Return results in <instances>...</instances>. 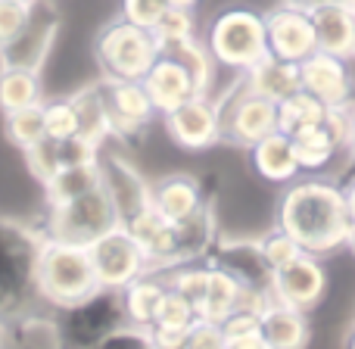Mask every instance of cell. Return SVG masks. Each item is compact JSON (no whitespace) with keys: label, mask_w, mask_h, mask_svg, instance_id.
I'll list each match as a JSON object with an SVG mask.
<instances>
[{"label":"cell","mask_w":355,"mask_h":349,"mask_svg":"<svg viewBox=\"0 0 355 349\" xmlns=\"http://www.w3.org/2000/svg\"><path fill=\"white\" fill-rule=\"evenodd\" d=\"M275 225L290 231L306 253L331 256L343 250L349 237V209H346L343 184L331 181L327 175H302L287 184L277 200Z\"/></svg>","instance_id":"1"},{"label":"cell","mask_w":355,"mask_h":349,"mask_svg":"<svg viewBox=\"0 0 355 349\" xmlns=\"http://www.w3.org/2000/svg\"><path fill=\"white\" fill-rule=\"evenodd\" d=\"M41 246L44 231L0 215V327L3 331H10V325L41 306V293H37Z\"/></svg>","instance_id":"2"},{"label":"cell","mask_w":355,"mask_h":349,"mask_svg":"<svg viewBox=\"0 0 355 349\" xmlns=\"http://www.w3.org/2000/svg\"><path fill=\"white\" fill-rule=\"evenodd\" d=\"M209 56L218 69L243 75L250 66H256L265 53V12L250 3H227L209 19L202 35Z\"/></svg>","instance_id":"3"},{"label":"cell","mask_w":355,"mask_h":349,"mask_svg":"<svg viewBox=\"0 0 355 349\" xmlns=\"http://www.w3.org/2000/svg\"><path fill=\"white\" fill-rule=\"evenodd\" d=\"M87 246L69 244V240L44 237L41 256H37V293L50 309H69L97 290Z\"/></svg>","instance_id":"4"},{"label":"cell","mask_w":355,"mask_h":349,"mask_svg":"<svg viewBox=\"0 0 355 349\" xmlns=\"http://www.w3.org/2000/svg\"><path fill=\"white\" fill-rule=\"evenodd\" d=\"M94 53L106 81H141L159 56V47L150 28L119 16L100 28Z\"/></svg>","instance_id":"5"},{"label":"cell","mask_w":355,"mask_h":349,"mask_svg":"<svg viewBox=\"0 0 355 349\" xmlns=\"http://www.w3.org/2000/svg\"><path fill=\"white\" fill-rule=\"evenodd\" d=\"M119 225L116 209H112L110 196L103 187H94L87 194L75 196V200L47 206V225H44V237L69 240V244L87 246L97 240L100 234L112 231Z\"/></svg>","instance_id":"6"},{"label":"cell","mask_w":355,"mask_h":349,"mask_svg":"<svg viewBox=\"0 0 355 349\" xmlns=\"http://www.w3.org/2000/svg\"><path fill=\"white\" fill-rule=\"evenodd\" d=\"M215 103L221 112V141L246 150L256 141L268 137L271 131H277V103L252 94L243 81Z\"/></svg>","instance_id":"7"},{"label":"cell","mask_w":355,"mask_h":349,"mask_svg":"<svg viewBox=\"0 0 355 349\" xmlns=\"http://www.w3.org/2000/svg\"><path fill=\"white\" fill-rule=\"evenodd\" d=\"M60 327L66 349H91L97 340H103L112 327L125 325L122 290L97 287L91 296L69 309H60Z\"/></svg>","instance_id":"8"},{"label":"cell","mask_w":355,"mask_h":349,"mask_svg":"<svg viewBox=\"0 0 355 349\" xmlns=\"http://www.w3.org/2000/svg\"><path fill=\"white\" fill-rule=\"evenodd\" d=\"M56 35H60V10L50 0H35L22 31L12 35L6 44H0V69L41 72L53 50Z\"/></svg>","instance_id":"9"},{"label":"cell","mask_w":355,"mask_h":349,"mask_svg":"<svg viewBox=\"0 0 355 349\" xmlns=\"http://www.w3.org/2000/svg\"><path fill=\"white\" fill-rule=\"evenodd\" d=\"M87 256H91L97 284L106 290H122L135 278H141L144 271H150L147 253L141 250V244L122 225H116L112 231L91 240L87 244Z\"/></svg>","instance_id":"10"},{"label":"cell","mask_w":355,"mask_h":349,"mask_svg":"<svg viewBox=\"0 0 355 349\" xmlns=\"http://www.w3.org/2000/svg\"><path fill=\"white\" fill-rule=\"evenodd\" d=\"M97 172H100V187L106 190L112 209H116L119 225H125L137 212L153 206V184L141 175V169L125 153L103 147L97 156Z\"/></svg>","instance_id":"11"},{"label":"cell","mask_w":355,"mask_h":349,"mask_svg":"<svg viewBox=\"0 0 355 349\" xmlns=\"http://www.w3.org/2000/svg\"><path fill=\"white\" fill-rule=\"evenodd\" d=\"M202 262L225 271V275L234 278L243 290L271 293V278H275V271H271V265L265 262L262 250H259V237H227V234H218Z\"/></svg>","instance_id":"12"},{"label":"cell","mask_w":355,"mask_h":349,"mask_svg":"<svg viewBox=\"0 0 355 349\" xmlns=\"http://www.w3.org/2000/svg\"><path fill=\"white\" fill-rule=\"evenodd\" d=\"M302 91L315 94L331 110H352L355 106V66L349 56L315 50L300 62Z\"/></svg>","instance_id":"13"},{"label":"cell","mask_w":355,"mask_h":349,"mask_svg":"<svg viewBox=\"0 0 355 349\" xmlns=\"http://www.w3.org/2000/svg\"><path fill=\"white\" fill-rule=\"evenodd\" d=\"M262 12H265V44H268L271 56L302 62L306 56H312L318 50L309 10H300V6L287 3V0H277L271 10Z\"/></svg>","instance_id":"14"},{"label":"cell","mask_w":355,"mask_h":349,"mask_svg":"<svg viewBox=\"0 0 355 349\" xmlns=\"http://www.w3.org/2000/svg\"><path fill=\"white\" fill-rule=\"evenodd\" d=\"M327 293V269L321 262V256L315 253H302L300 259H293L284 269H275L271 278V296L293 309L312 312Z\"/></svg>","instance_id":"15"},{"label":"cell","mask_w":355,"mask_h":349,"mask_svg":"<svg viewBox=\"0 0 355 349\" xmlns=\"http://www.w3.org/2000/svg\"><path fill=\"white\" fill-rule=\"evenodd\" d=\"M168 137L184 150H206L221 141V112L218 103L206 94H196L187 103L162 116Z\"/></svg>","instance_id":"16"},{"label":"cell","mask_w":355,"mask_h":349,"mask_svg":"<svg viewBox=\"0 0 355 349\" xmlns=\"http://www.w3.org/2000/svg\"><path fill=\"white\" fill-rule=\"evenodd\" d=\"M103 97L110 110L112 137H137L156 119L153 100H150L144 81H106Z\"/></svg>","instance_id":"17"},{"label":"cell","mask_w":355,"mask_h":349,"mask_svg":"<svg viewBox=\"0 0 355 349\" xmlns=\"http://www.w3.org/2000/svg\"><path fill=\"white\" fill-rule=\"evenodd\" d=\"M246 156H250V166L256 178H262L265 184L287 187L296 178H302L300 162H296V153H293V141L284 131H271L268 137L246 147Z\"/></svg>","instance_id":"18"},{"label":"cell","mask_w":355,"mask_h":349,"mask_svg":"<svg viewBox=\"0 0 355 349\" xmlns=\"http://www.w3.org/2000/svg\"><path fill=\"white\" fill-rule=\"evenodd\" d=\"M259 321H262V349H306L312 340L309 312L287 306L275 296L259 312Z\"/></svg>","instance_id":"19"},{"label":"cell","mask_w":355,"mask_h":349,"mask_svg":"<svg viewBox=\"0 0 355 349\" xmlns=\"http://www.w3.org/2000/svg\"><path fill=\"white\" fill-rule=\"evenodd\" d=\"M144 87H147L150 100H153L156 116L178 110L181 103H187L190 97H196V87L190 81V75L184 72V66L168 53H159L156 62L150 66V72L144 75Z\"/></svg>","instance_id":"20"},{"label":"cell","mask_w":355,"mask_h":349,"mask_svg":"<svg viewBox=\"0 0 355 349\" xmlns=\"http://www.w3.org/2000/svg\"><path fill=\"white\" fill-rule=\"evenodd\" d=\"M206 190L193 175H166L153 181V209L166 221H184L206 206Z\"/></svg>","instance_id":"21"},{"label":"cell","mask_w":355,"mask_h":349,"mask_svg":"<svg viewBox=\"0 0 355 349\" xmlns=\"http://www.w3.org/2000/svg\"><path fill=\"white\" fill-rule=\"evenodd\" d=\"M243 85L259 97H268L275 103H281L284 97H290L293 91H300V62L277 60V56L265 53L256 66H250L243 72Z\"/></svg>","instance_id":"22"},{"label":"cell","mask_w":355,"mask_h":349,"mask_svg":"<svg viewBox=\"0 0 355 349\" xmlns=\"http://www.w3.org/2000/svg\"><path fill=\"white\" fill-rule=\"evenodd\" d=\"M315 28V44L324 53L349 56L355 37V6L352 3H327L309 12Z\"/></svg>","instance_id":"23"},{"label":"cell","mask_w":355,"mask_h":349,"mask_svg":"<svg viewBox=\"0 0 355 349\" xmlns=\"http://www.w3.org/2000/svg\"><path fill=\"white\" fill-rule=\"evenodd\" d=\"M168 293V281H166V271H144L141 278L122 287V309H125V321L131 325H141V327H150L159 312L162 300Z\"/></svg>","instance_id":"24"},{"label":"cell","mask_w":355,"mask_h":349,"mask_svg":"<svg viewBox=\"0 0 355 349\" xmlns=\"http://www.w3.org/2000/svg\"><path fill=\"white\" fill-rule=\"evenodd\" d=\"M196 306L190 300H184L181 293H175L168 287L166 300H162L159 312H156L153 325H150V334H153L156 349H184V340H187L190 327L196 325Z\"/></svg>","instance_id":"25"},{"label":"cell","mask_w":355,"mask_h":349,"mask_svg":"<svg viewBox=\"0 0 355 349\" xmlns=\"http://www.w3.org/2000/svg\"><path fill=\"white\" fill-rule=\"evenodd\" d=\"M10 340L12 349H66L60 318L41 312V309L22 315L16 325H10Z\"/></svg>","instance_id":"26"},{"label":"cell","mask_w":355,"mask_h":349,"mask_svg":"<svg viewBox=\"0 0 355 349\" xmlns=\"http://www.w3.org/2000/svg\"><path fill=\"white\" fill-rule=\"evenodd\" d=\"M327 116H331V106L321 103L315 94L300 87V91H293L290 97H284L281 103H277V131L293 137V135H300V131L321 125Z\"/></svg>","instance_id":"27"},{"label":"cell","mask_w":355,"mask_h":349,"mask_svg":"<svg viewBox=\"0 0 355 349\" xmlns=\"http://www.w3.org/2000/svg\"><path fill=\"white\" fill-rule=\"evenodd\" d=\"M75 110L81 119V137H87L97 147H106V141H112V122H110V110H106V97H103V85H91L85 91H78L72 97Z\"/></svg>","instance_id":"28"},{"label":"cell","mask_w":355,"mask_h":349,"mask_svg":"<svg viewBox=\"0 0 355 349\" xmlns=\"http://www.w3.org/2000/svg\"><path fill=\"white\" fill-rule=\"evenodd\" d=\"M240 293H243V287H240L234 278H227L225 271H218V269H212V265H209L206 293H202L200 306H196V315H200V318H206V321L221 325V321H225L227 315L240 306Z\"/></svg>","instance_id":"29"},{"label":"cell","mask_w":355,"mask_h":349,"mask_svg":"<svg viewBox=\"0 0 355 349\" xmlns=\"http://www.w3.org/2000/svg\"><path fill=\"white\" fill-rule=\"evenodd\" d=\"M41 72H25V69H0V112H16L25 106L44 103Z\"/></svg>","instance_id":"30"},{"label":"cell","mask_w":355,"mask_h":349,"mask_svg":"<svg viewBox=\"0 0 355 349\" xmlns=\"http://www.w3.org/2000/svg\"><path fill=\"white\" fill-rule=\"evenodd\" d=\"M162 53L175 56V60L181 62L184 72H187L190 81H193L196 94H209V91H212V85H215V78H218L221 69L215 66V60L209 56L202 37H190V41L178 44V47H172V50H162Z\"/></svg>","instance_id":"31"},{"label":"cell","mask_w":355,"mask_h":349,"mask_svg":"<svg viewBox=\"0 0 355 349\" xmlns=\"http://www.w3.org/2000/svg\"><path fill=\"white\" fill-rule=\"evenodd\" d=\"M94 187H100L97 162H87V166H66V169L53 172L47 181H44V190H47V206L75 200V196L87 194V190H94Z\"/></svg>","instance_id":"32"},{"label":"cell","mask_w":355,"mask_h":349,"mask_svg":"<svg viewBox=\"0 0 355 349\" xmlns=\"http://www.w3.org/2000/svg\"><path fill=\"white\" fill-rule=\"evenodd\" d=\"M3 131H6V137H10L12 147H19L22 153L35 150L37 144L47 137V128H44V103L25 106V110H16V112H6Z\"/></svg>","instance_id":"33"},{"label":"cell","mask_w":355,"mask_h":349,"mask_svg":"<svg viewBox=\"0 0 355 349\" xmlns=\"http://www.w3.org/2000/svg\"><path fill=\"white\" fill-rule=\"evenodd\" d=\"M153 37H156V47L162 50H172L178 44L190 41V37H200L196 35V10H178V6H166L159 19H156L153 28Z\"/></svg>","instance_id":"34"},{"label":"cell","mask_w":355,"mask_h":349,"mask_svg":"<svg viewBox=\"0 0 355 349\" xmlns=\"http://www.w3.org/2000/svg\"><path fill=\"white\" fill-rule=\"evenodd\" d=\"M221 337L227 349H262V321L252 309H234L221 321Z\"/></svg>","instance_id":"35"},{"label":"cell","mask_w":355,"mask_h":349,"mask_svg":"<svg viewBox=\"0 0 355 349\" xmlns=\"http://www.w3.org/2000/svg\"><path fill=\"white\" fill-rule=\"evenodd\" d=\"M259 250H262L265 262L271 265V271L284 269V265H290L293 259H300L302 253H306L300 246V240H296L290 231H284L281 225H271L265 234H259Z\"/></svg>","instance_id":"36"},{"label":"cell","mask_w":355,"mask_h":349,"mask_svg":"<svg viewBox=\"0 0 355 349\" xmlns=\"http://www.w3.org/2000/svg\"><path fill=\"white\" fill-rule=\"evenodd\" d=\"M44 128H47L50 141H69L81 131V119L75 110L72 97H56L44 103Z\"/></svg>","instance_id":"37"},{"label":"cell","mask_w":355,"mask_h":349,"mask_svg":"<svg viewBox=\"0 0 355 349\" xmlns=\"http://www.w3.org/2000/svg\"><path fill=\"white\" fill-rule=\"evenodd\" d=\"M91 349H156V343H153L150 327H141V325L125 321V325L112 327V331L106 334L103 340H97Z\"/></svg>","instance_id":"38"},{"label":"cell","mask_w":355,"mask_h":349,"mask_svg":"<svg viewBox=\"0 0 355 349\" xmlns=\"http://www.w3.org/2000/svg\"><path fill=\"white\" fill-rule=\"evenodd\" d=\"M166 0H122V19L141 25V28H153L156 19L166 12Z\"/></svg>","instance_id":"39"},{"label":"cell","mask_w":355,"mask_h":349,"mask_svg":"<svg viewBox=\"0 0 355 349\" xmlns=\"http://www.w3.org/2000/svg\"><path fill=\"white\" fill-rule=\"evenodd\" d=\"M31 6L16 3V0H0V44H6L12 35L22 31V25L28 22Z\"/></svg>","instance_id":"40"},{"label":"cell","mask_w":355,"mask_h":349,"mask_svg":"<svg viewBox=\"0 0 355 349\" xmlns=\"http://www.w3.org/2000/svg\"><path fill=\"white\" fill-rule=\"evenodd\" d=\"M184 349H225V337H221V325L206 318H196V325L190 327Z\"/></svg>","instance_id":"41"},{"label":"cell","mask_w":355,"mask_h":349,"mask_svg":"<svg viewBox=\"0 0 355 349\" xmlns=\"http://www.w3.org/2000/svg\"><path fill=\"white\" fill-rule=\"evenodd\" d=\"M287 3L300 6V10H318V6H327V3H349V0H287Z\"/></svg>","instance_id":"42"},{"label":"cell","mask_w":355,"mask_h":349,"mask_svg":"<svg viewBox=\"0 0 355 349\" xmlns=\"http://www.w3.org/2000/svg\"><path fill=\"white\" fill-rule=\"evenodd\" d=\"M346 153L355 162V106L349 110V135H346Z\"/></svg>","instance_id":"43"},{"label":"cell","mask_w":355,"mask_h":349,"mask_svg":"<svg viewBox=\"0 0 355 349\" xmlns=\"http://www.w3.org/2000/svg\"><path fill=\"white\" fill-rule=\"evenodd\" d=\"M343 196H346V209H349V219L355 225V178H349V184L343 187Z\"/></svg>","instance_id":"44"},{"label":"cell","mask_w":355,"mask_h":349,"mask_svg":"<svg viewBox=\"0 0 355 349\" xmlns=\"http://www.w3.org/2000/svg\"><path fill=\"white\" fill-rule=\"evenodd\" d=\"M168 6H178V10H196L200 6V0H166Z\"/></svg>","instance_id":"45"},{"label":"cell","mask_w":355,"mask_h":349,"mask_svg":"<svg viewBox=\"0 0 355 349\" xmlns=\"http://www.w3.org/2000/svg\"><path fill=\"white\" fill-rule=\"evenodd\" d=\"M343 349H355V321L349 325V331H346V337H343Z\"/></svg>","instance_id":"46"},{"label":"cell","mask_w":355,"mask_h":349,"mask_svg":"<svg viewBox=\"0 0 355 349\" xmlns=\"http://www.w3.org/2000/svg\"><path fill=\"white\" fill-rule=\"evenodd\" d=\"M343 250H349L352 259H355V225L349 228V237H346V246H343Z\"/></svg>","instance_id":"47"},{"label":"cell","mask_w":355,"mask_h":349,"mask_svg":"<svg viewBox=\"0 0 355 349\" xmlns=\"http://www.w3.org/2000/svg\"><path fill=\"white\" fill-rule=\"evenodd\" d=\"M349 62L355 66V37H352V47H349Z\"/></svg>","instance_id":"48"},{"label":"cell","mask_w":355,"mask_h":349,"mask_svg":"<svg viewBox=\"0 0 355 349\" xmlns=\"http://www.w3.org/2000/svg\"><path fill=\"white\" fill-rule=\"evenodd\" d=\"M16 3H28V6H31V3H35V0H16Z\"/></svg>","instance_id":"49"},{"label":"cell","mask_w":355,"mask_h":349,"mask_svg":"<svg viewBox=\"0 0 355 349\" xmlns=\"http://www.w3.org/2000/svg\"><path fill=\"white\" fill-rule=\"evenodd\" d=\"M349 3H352V6H355V0H349Z\"/></svg>","instance_id":"50"},{"label":"cell","mask_w":355,"mask_h":349,"mask_svg":"<svg viewBox=\"0 0 355 349\" xmlns=\"http://www.w3.org/2000/svg\"><path fill=\"white\" fill-rule=\"evenodd\" d=\"M225 349H227V346H225Z\"/></svg>","instance_id":"51"}]
</instances>
